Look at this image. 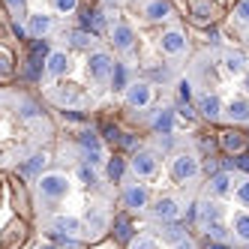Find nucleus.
<instances>
[{
	"label": "nucleus",
	"mask_w": 249,
	"mask_h": 249,
	"mask_svg": "<svg viewBox=\"0 0 249 249\" xmlns=\"http://www.w3.org/2000/svg\"><path fill=\"white\" fill-rule=\"evenodd\" d=\"M171 3L189 27L204 30V27H219L237 0H171Z\"/></svg>",
	"instance_id": "11"
},
{
	"label": "nucleus",
	"mask_w": 249,
	"mask_h": 249,
	"mask_svg": "<svg viewBox=\"0 0 249 249\" xmlns=\"http://www.w3.org/2000/svg\"><path fill=\"white\" fill-rule=\"evenodd\" d=\"M57 120L36 90L0 84V171L27 168L57 135Z\"/></svg>",
	"instance_id": "7"
},
{
	"label": "nucleus",
	"mask_w": 249,
	"mask_h": 249,
	"mask_svg": "<svg viewBox=\"0 0 249 249\" xmlns=\"http://www.w3.org/2000/svg\"><path fill=\"white\" fill-rule=\"evenodd\" d=\"M123 249H204L183 222H138Z\"/></svg>",
	"instance_id": "10"
},
{
	"label": "nucleus",
	"mask_w": 249,
	"mask_h": 249,
	"mask_svg": "<svg viewBox=\"0 0 249 249\" xmlns=\"http://www.w3.org/2000/svg\"><path fill=\"white\" fill-rule=\"evenodd\" d=\"M90 27L120 66V81H150L177 90L195 51L192 27L171 0H96Z\"/></svg>",
	"instance_id": "2"
},
{
	"label": "nucleus",
	"mask_w": 249,
	"mask_h": 249,
	"mask_svg": "<svg viewBox=\"0 0 249 249\" xmlns=\"http://www.w3.org/2000/svg\"><path fill=\"white\" fill-rule=\"evenodd\" d=\"M9 27L27 42H54L81 27L87 0H0Z\"/></svg>",
	"instance_id": "8"
},
{
	"label": "nucleus",
	"mask_w": 249,
	"mask_h": 249,
	"mask_svg": "<svg viewBox=\"0 0 249 249\" xmlns=\"http://www.w3.org/2000/svg\"><path fill=\"white\" fill-rule=\"evenodd\" d=\"M120 87V66L93 30L75 27L48 42L39 60L36 87L48 111L87 117L111 108Z\"/></svg>",
	"instance_id": "4"
},
{
	"label": "nucleus",
	"mask_w": 249,
	"mask_h": 249,
	"mask_svg": "<svg viewBox=\"0 0 249 249\" xmlns=\"http://www.w3.org/2000/svg\"><path fill=\"white\" fill-rule=\"evenodd\" d=\"M219 30H222V42H231L249 54V0H237L231 6V12L225 15Z\"/></svg>",
	"instance_id": "12"
},
{
	"label": "nucleus",
	"mask_w": 249,
	"mask_h": 249,
	"mask_svg": "<svg viewBox=\"0 0 249 249\" xmlns=\"http://www.w3.org/2000/svg\"><path fill=\"white\" fill-rule=\"evenodd\" d=\"M177 90L189 111L222 129H249V54L231 42L195 45Z\"/></svg>",
	"instance_id": "5"
},
{
	"label": "nucleus",
	"mask_w": 249,
	"mask_h": 249,
	"mask_svg": "<svg viewBox=\"0 0 249 249\" xmlns=\"http://www.w3.org/2000/svg\"><path fill=\"white\" fill-rule=\"evenodd\" d=\"M33 231L96 249L120 216L117 177L108 147L90 129H57L54 141L27 165Z\"/></svg>",
	"instance_id": "1"
},
{
	"label": "nucleus",
	"mask_w": 249,
	"mask_h": 249,
	"mask_svg": "<svg viewBox=\"0 0 249 249\" xmlns=\"http://www.w3.org/2000/svg\"><path fill=\"white\" fill-rule=\"evenodd\" d=\"M117 177L120 210L138 222H183L207 177L201 141L189 129H159L138 138Z\"/></svg>",
	"instance_id": "3"
},
{
	"label": "nucleus",
	"mask_w": 249,
	"mask_h": 249,
	"mask_svg": "<svg viewBox=\"0 0 249 249\" xmlns=\"http://www.w3.org/2000/svg\"><path fill=\"white\" fill-rule=\"evenodd\" d=\"M192 231L213 246L249 249V171H207L192 204Z\"/></svg>",
	"instance_id": "6"
},
{
	"label": "nucleus",
	"mask_w": 249,
	"mask_h": 249,
	"mask_svg": "<svg viewBox=\"0 0 249 249\" xmlns=\"http://www.w3.org/2000/svg\"><path fill=\"white\" fill-rule=\"evenodd\" d=\"M24 249H90V246H81V243H69V240H54V237H42V234H33Z\"/></svg>",
	"instance_id": "13"
},
{
	"label": "nucleus",
	"mask_w": 249,
	"mask_h": 249,
	"mask_svg": "<svg viewBox=\"0 0 249 249\" xmlns=\"http://www.w3.org/2000/svg\"><path fill=\"white\" fill-rule=\"evenodd\" d=\"M33 237L27 183L15 180L12 171H0V249H24Z\"/></svg>",
	"instance_id": "9"
}]
</instances>
